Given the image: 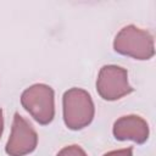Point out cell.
Returning a JSON list of instances; mask_svg holds the SVG:
<instances>
[{"label":"cell","mask_w":156,"mask_h":156,"mask_svg":"<svg viewBox=\"0 0 156 156\" xmlns=\"http://www.w3.org/2000/svg\"><path fill=\"white\" fill-rule=\"evenodd\" d=\"M62 107L65 124L71 130H80L88 127L95 115L90 94L80 88H71L65 91Z\"/></svg>","instance_id":"1"},{"label":"cell","mask_w":156,"mask_h":156,"mask_svg":"<svg viewBox=\"0 0 156 156\" xmlns=\"http://www.w3.org/2000/svg\"><path fill=\"white\" fill-rule=\"evenodd\" d=\"M116 52L135 60H150L155 55L154 37L133 24L123 27L113 40Z\"/></svg>","instance_id":"2"},{"label":"cell","mask_w":156,"mask_h":156,"mask_svg":"<svg viewBox=\"0 0 156 156\" xmlns=\"http://www.w3.org/2000/svg\"><path fill=\"white\" fill-rule=\"evenodd\" d=\"M21 104L41 126L51 123L55 117V93L46 84L38 83L27 88L21 95Z\"/></svg>","instance_id":"3"},{"label":"cell","mask_w":156,"mask_h":156,"mask_svg":"<svg viewBox=\"0 0 156 156\" xmlns=\"http://www.w3.org/2000/svg\"><path fill=\"white\" fill-rule=\"evenodd\" d=\"M98 94L107 101H116L133 91L128 82L127 69L116 65L101 67L96 79Z\"/></svg>","instance_id":"4"},{"label":"cell","mask_w":156,"mask_h":156,"mask_svg":"<svg viewBox=\"0 0 156 156\" xmlns=\"http://www.w3.org/2000/svg\"><path fill=\"white\" fill-rule=\"evenodd\" d=\"M38 134L32 124L20 113H15L11 134L6 143L5 151L9 156H24L35 150Z\"/></svg>","instance_id":"5"},{"label":"cell","mask_w":156,"mask_h":156,"mask_svg":"<svg viewBox=\"0 0 156 156\" xmlns=\"http://www.w3.org/2000/svg\"><path fill=\"white\" fill-rule=\"evenodd\" d=\"M113 136L117 140H130L136 144H144L149 139L147 122L136 115L119 117L113 124Z\"/></svg>","instance_id":"6"},{"label":"cell","mask_w":156,"mask_h":156,"mask_svg":"<svg viewBox=\"0 0 156 156\" xmlns=\"http://www.w3.org/2000/svg\"><path fill=\"white\" fill-rule=\"evenodd\" d=\"M56 156H88V155L80 146L69 145V146H65L62 150H60Z\"/></svg>","instance_id":"7"},{"label":"cell","mask_w":156,"mask_h":156,"mask_svg":"<svg viewBox=\"0 0 156 156\" xmlns=\"http://www.w3.org/2000/svg\"><path fill=\"white\" fill-rule=\"evenodd\" d=\"M104 156H133V147H126V149H121V150H113V151H110V152L105 154Z\"/></svg>","instance_id":"8"},{"label":"cell","mask_w":156,"mask_h":156,"mask_svg":"<svg viewBox=\"0 0 156 156\" xmlns=\"http://www.w3.org/2000/svg\"><path fill=\"white\" fill-rule=\"evenodd\" d=\"M2 130H4V116H2V110L0 108V138H1Z\"/></svg>","instance_id":"9"}]
</instances>
